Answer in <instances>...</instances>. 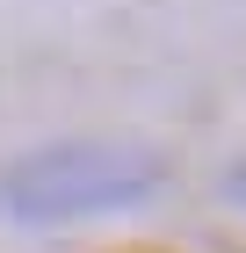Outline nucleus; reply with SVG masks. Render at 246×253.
<instances>
[{
  "instance_id": "f03ea898",
  "label": "nucleus",
  "mask_w": 246,
  "mask_h": 253,
  "mask_svg": "<svg viewBox=\"0 0 246 253\" xmlns=\"http://www.w3.org/2000/svg\"><path fill=\"white\" fill-rule=\"evenodd\" d=\"M225 188H232V195H239V203H246V159H239V167H232V181H225Z\"/></svg>"
},
{
  "instance_id": "f257e3e1",
  "label": "nucleus",
  "mask_w": 246,
  "mask_h": 253,
  "mask_svg": "<svg viewBox=\"0 0 246 253\" xmlns=\"http://www.w3.org/2000/svg\"><path fill=\"white\" fill-rule=\"evenodd\" d=\"M159 181V159L145 145H109V137H73V145H44L15 159L0 181V203L22 224H73V217L131 210Z\"/></svg>"
}]
</instances>
